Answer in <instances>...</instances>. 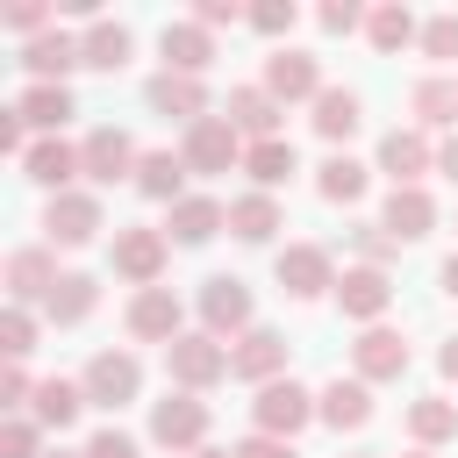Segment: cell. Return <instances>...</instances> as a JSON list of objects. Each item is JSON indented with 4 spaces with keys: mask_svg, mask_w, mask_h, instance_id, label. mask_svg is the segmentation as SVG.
I'll use <instances>...</instances> for the list:
<instances>
[{
    "mask_svg": "<svg viewBox=\"0 0 458 458\" xmlns=\"http://www.w3.org/2000/svg\"><path fill=\"white\" fill-rule=\"evenodd\" d=\"M165 372H172L186 394H200V386L229 379V344H222V336H179V344H165Z\"/></svg>",
    "mask_w": 458,
    "mask_h": 458,
    "instance_id": "obj_1",
    "label": "cell"
},
{
    "mask_svg": "<svg viewBox=\"0 0 458 458\" xmlns=\"http://www.w3.org/2000/svg\"><path fill=\"white\" fill-rule=\"evenodd\" d=\"M186 172H229V165H243V136H236V122L229 114H200L193 129H186Z\"/></svg>",
    "mask_w": 458,
    "mask_h": 458,
    "instance_id": "obj_2",
    "label": "cell"
},
{
    "mask_svg": "<svg viewBox=\"0 0 458 458\" xmlns=\"http://www.w3.org/2000/svg\"><path fill=\"white\" fill-rule=\"evenodd\" d=\"M250 415H258V429H265V437H286V444H293V429H308V422H315V394H308V386H293V379H272V386H258Z\"/></svg>",
    "mask_w": 458,
    "mask_h": 458,
    "instance_id": "obj_3",
    "label": "cell"
},
{
    "mask_svg": "<svg viewBox=\"0 0 458 458\" xmlns=\"http://www.w3.org/2000/svg\"><path fill=\"white\" fill-rule=\"evenodd\" d=\"M150 437H157L165 451H200V437H208V401L165 394V401L150 408Z\"/></svg>",
    "mask_w": 458,
    "mask_h": 458,
    "instance_id": "obj_4",
    "label": "cell"
},
{
    "mask_svg": "<svg viewBox=\"0 0 458 458\" xmlns=\"http://www.w3.org/2000/svg\"><path fill=\"white\" fill-rule=\"evenodd\" d=\"M86 401L93 408H122V401H136V386H143V365L129 358V351H100L93 365H86Z\"/></svg>",
    "mask_w": 458,
    "mask_h": 458,
    "instance_id": "obj_5",
    "label": "cell"
},
{
    "mask_svg": "<svg viewBox=\"0 0 458 458\" xmlns=\"http://www.w3.org/2000/svg\"><path fill=\"white\" fill-rule=\"evenodd\" d=\"M279 372H286V336H279V329H243L236 351H229V379H258V386H272Z\"/></svg>",
    "mask_w": 458,
    "mask_h": 458,
    "instance_id": "obj_6",
    "label": "cell"
},
{
    "mask_svg": "<svg viewBox=\"0 0 458 458\" xmlns=\"http://www.w3.org/2000/svg\"><path fill=\"white\" fill-rule=\"evenodd\" d=\"M79 165H86V179H93V186H114V179H129L143 157H136V143H129L122 129H93V136L79 143Z\"/></svg>",
    "mask_w": 458,
    "mask_h": 458,
    "instance_id": "obj_7",
    "label": "cell"
},
{
    "mask_svg": "<svg viewBox=\"0 0 458 458\" xmlns=\"http://www.w3.org/2000/svg\"><path fill=\"white\" fill-rule=\"evenodd\" d=\"M114 272L136 279V293L157 286V272H165V229H114Z\"/></svg>",
    "mask_w": 458,
    "mask_h": 458,
    "instance_id": "obj_8",
    "label": "cell"
},
{
    "mask_svg": "<svg viewBox=\"0 0 458 458\" xmlns=\"http://www.w3.org/2000/svg\"><path fill=\"white\" fill-rule=\"evenodd\" d=\"M200 322H208V336H236V329H250V286L243 279H208L200 286Z\"/></svg>",
    "mask_w": 458,
    "mask_h": 458,
    "instance_id": "obj_9",
    "label": "cell"
},
{
    "mask_svg": "<svg viewBox=\"0 0 458 458\" xmlns=\"http://www.w3.org/2000/svg\"><path fill=\"white\" fill-rule=\"evenodd\" d=\"M386 301H394V286H386V272H379V265H358V272H344V279H336V308H344L351 322H379V315H386Z\"/></svg>",
    "mask_w": 458,
    "mask_h": 458,
    "instance_id": "obj_10",
    "label": "cell"
},
{
    "mask_svg": "<svg viewBox=\"0 0 458 458\" xmlns=\"http://www.w3.org/2000/svg\"><path fill=\"white\" fill-rule=\"evenodd\" d=\"M129 336H143V344H179V301H172V286H143V293L129 301Z\"/></svg>",
    "mask_w": 458,
    "mask_h": 458,
    "instance_id": "obj_11",
    "label": "cell"
},
{
    "mask_svg": "<svg viewBox=\"0 0 458 458\" xmlns=\"http://www.w3.org/2000/svg\"><path fill=\"white\" fill-rule=\"evenodd\" d=\"M265 93H272V100H315V93H322L315 57H301V50H272V57H265Z\"/></svg>",
    "mask_w": 458,
    "mask_h": 458,
    "instance_id": "obj_12",
    "label": "cell"
},
{
    "mask_svg": "<svg viewBox=\"0 0 458 458\" xmlns=\"http://www.w3.org/2000/svg\"><path fill=\"white\" fill-rule=\"evenodd\" d=\"M429 165H437V150L422 143V129H386V143H379V172H386L394 186H415Z\"/></svg>",
    "mask_w": 458,
    "mask_h": 458,
    "instance_id": "obj_13",
    "label": "cell"
},
{
    "mask_svg": "<svg viewBox=\"0 0 458 458\" xmlns=\"http://www.w3.org/2000/svg\"><path fill=\"white\" fill-rule=\"evenodd\" d=\"M394 243H415V236H429L437 229V200L422 193V186H394L386 193V222H379Z\"/></svg>",
    "mask_w": 458,
    "mask_h": 458,
    "instance_id": "obj_14",
    "label": "cell"
},
{
    "mask_svg": "<svg viewBox=\"0 0 458 458\" xmlns=\"http://www.w3.org/2000/svg\"><path fill=\"white\" fill-rule=\"evenodd\" d=\"M279 286H286L293 301L336 286V279H329V250H322V243H286V250H279Z\"/></svg>",
    "mask_w": 458,
    "mask_h": 458,
    "instance_id": "obj_15",
    "label": "cell"
},
{
    "mask_svg": "<svg viewBox=\"0 0 458 458\" xmlns=\"http://www.w3.org/2000/svg\"><path fill=\"white\" fill-rule=\"evenodd\" d=\"M157 50H165V72H186V79H200V72L215 64V43H208L200 21H172V29L157 36Z\"/></svg>",
    "mask_w": 458,
    "mask_h": 458,
    "instance_id": "obj_16",
    "label": "cell"
},
{
    "mask_svg": "<svg viewBox=\"0 0 458 458\" xmlns=\"http://www.w3.org/2000/svg\"><path fill=\"white\" fill-rule=\"evenodd\" d=\"M43 229H50V243H93V229H100V200H93V193H57L50 215H43Z\"/></svg>",
    "mask_w": 458,
    "mask_h": 458,
    "instance_id": "obj_17",
    "label": "cell"
},
{
    "mask_svg": "<svg viewBox=\"0 0 458 458\" xmlns=\"http://www.w3.org/2000/svg\"><path fill=\"white\" fill-rule=\"evenodd\" d=\"M315 415H322L329 429H365V422H372V394H365V379H329V386L315 394Z\"/></svg>",
    "mask_w": 458,
    "mask_h": 458,
    "instance_id": "obj_18",
    "label": "cell"
},
{
    "mask_svg": "<svg viewBox=\"0 0 458 458\" xmlns=\"http://www.w3.org/2000/svg\"><path fill=\"white\" fill-rule=\"evenodd\" d=\"M229 122H236V136L272 143V136H279V100H272L265 86H236V93H229Z\"/></svg>",
    "mask_w": 458,
    "mask_h": 458,
    "instance_id": "obj_19",
    "label": "cell"
},
{
    "mask_svg": "<svg viewBox=\"0 0 458 458\" xmlns=\"http://www.w3.org/2000/svg\"><path fill=\"white\" fill-rule=\"evenodd\" d=\"M351 358H358V379H401V372H408V344H401L394 329H365V336L351 344Z\"/></svg>",
    "mask_w": 458,
    "mask_h": 458,
    "instance_id": "obj_20",
    "label": "cell"
},
{
    "mask_svg": "<svg viewBox=\"0 0 458 458\" xmlns=\"http://www.w3.org/2000/svg\"><path fill=\"white\" fill-rule=\"evenodd\" d=\"M21 64L36 72V86H64V72L79 64V43H72L64 29H50V36H29V50H21Z\"/></svg>",
    "mask_w": 458,
    "mask_h": 458,
    "instance_id": "obj_21",
    "label": "cell"
},
{
    "mask_svg": "<svg viewBox=\"0 0 458 458\" xmlns=\"http://www.w3.org/2000/svg\"><path fill=\"white\" fill-rule=\"evenodd\" d=\"M150 107H157V114H179V122L193 129V122L208 114V93H200V79H186V72H157V79H150Z\"/></svg>",
    "mask_w": 458,
    "mask_h": 458,
    "instance_id": "obj_22",
    "label": "cell"
},
{
    "mask_svg": "<svg viewBox=\"0 0 458 458\" xmlns=\"http://www.w3.org/2000/svg\"><path fill=\"white\" fill-rule=\"evenodd\" d=\"M57 279H64V272L50 265V250H14V258H7V293H14V308H21V301H50Z\"/></svg>",
    "mask_w": 458,
    "mask_h": 458,
    "instance_id": "obj_23",
    "label": "cell"
},
{
    "mask_svg": "<svg viewBox=\"0 0 458 458\" xmlns=\"http://www.w3.org/2000/svg\"><path fill=\"white\" fill-rule=\"evenodd\" d=\"M72 172H86V165H79V150H72V143H57V136L29 143V157H21V179H36V186H57V193H64V179H72Z\"/></svg>",
    "mask_w": 458,
    "mask_h": 458,
    "instance_id": "obj_24",
    "label": "cell"
},
{
    "mask_svg": "<svg viewBox=\"0 0 458 458\" xmlns=\"http://www.w3.org/2000/svg\"><path fill=\"white\" fill-rule=\"evenodd\" d=\"M243 172L258 179V193H272V186H286V179L301 172V157H293L286 136H272V143H250V150H243Z\"/></svg>",
    "mask_w": 458,
    "mask_h": 458,
    "instance_id": "obj_25",
    "label": "cell"
},
{
    "mask_svg": "<svg viewBox=\"0 0 458 458\" xmlns=\"http://www.w3.org/2000/svg\"><path fill=\"white\" fill-rule=\"evenodd\" d=\"M79 64H93V72H122V64H129V29H122V21H93V29L79 36Z\"/></svg>",
    "mask_w": 458,
    "mask_h": 458,
    "instance_id": "obj_26",
    "label": "cell"
},
{
    "mask_svg": "<svg viewBox=\"0 0 458 458\" xmlns=\"http://www.w3.org/2000/svg\"><path fill=\"white\" fill-rule=\"evenodd\" d=\"M136 186L150 193V200H186L179 186H186V157H172V150H143V165H136Z\"/></svg>",
    "mask_w": 458,
    "mask_h": 458,
    "instance_id": "obj_27",
    "label": "cell"
},
{
    "mask_svg": "<svg viewBox=\"0 0 458 458\" xmlns=\"http://www.w3.org/2000/svg\"><path fill=\"white\" fill-rule=\"evenodd\" d=\"M222 222H229V208H222V200H208V193H186V200L172 208V236H179V243H208Z\"/></svg>",
    "mask_w": 458,
    "mask_h": 458,
    "instance_id": "obj_28",
    "label": "cell"
},
{
    "mask_svg": "<svg viewBox=\"0 0 458 458\" xmlns=\"http://www.w3.org/2000/svg\"><path fill=\"white\" fill-rule=\"evenodd\" d=\"M29 408H36V422H43V429H72V422H79V408H86V386H72V379H43Z\"/></svg>",
    "mask_w": 458,
    "mask_h": 458,
    "instance_id": "obj_29",
    "label": "cell"
},
{
    "mask_svg": "<svg viewBox=\"0 0 458 458\" xmlns=\"http://www.w3.org/2000/svg\"><path fill=\"white\" fill-rule=\"evenodd\" d=\"M351 129H358V93H344V86H322V93H315V136L344 143Z\"/></svg>",
    "mask_w": 458,
    "mask_h": 458,
    "instance_id": "obj_30",
    "label": "cell"
},
{
    "mask_svg": "<svg viewBox=\"0 0 458 458\" xmlns=\"http://www.w3.org/2000/svg\"><path fill=\"white\" fill-rule=\"evenodd\" d=\"M229 229H236L243 243H265V236L279 229V200H272V193H243V200H229Z\"/></svg>",
    "mask_w": 458,
    "mask_h": 458,
    "instance_id": "obj_31",
    "label": "cell"
},
{
    "mask_svg": "<svg viewBox=\"0 0 458 458\" xmlns=\"http://www.w3.org/2000/svg\"><path fill=\"white\" fill-rule=\"evenodd\" d=\"M93 301H100V286H93L86 272H64V279L50 286V301H43V308H50V322H86V315H93Z\"/></svg>",
    "mask_w": 458,
    "mask_h": 458,
    "instance_id": "obj_32",
    "label": "cell"
},
{
    "mask_svg": "<svg viewBox=\"0 0 458 458\" xmlns=\"http://www.w3.org/2000/svg\"><path fill=\"white\" fill-rule=\"evenodd\" d=\"M408 429H415V444H444V437H458V401L422 394V401L408 408Z\"/></svg>",
    "mask_w": 458,
    "mask_h": 458,
    "instance_id": "obj_33",
    "label": "cell"
},
{
    "mask_svg": "<svg viewBox=\"0 0 458 458\" xmlns=\"http://www.w3.org/2000/svg\"><path fill=\"white\" fill-rule=\"evenodd\" d=\"M415 122L422 129H451L458 122V79H422L415 86Z\"/></svg>",
    "mask_w": 458,
    "mask_h": 458,
    "instance_id": "obj_34",
    "label": "cell"
},
{
    "mask_svg": "<svg viewBox=\"0 0 458 458\" xmlns=\"http://www.w3.org/2000/svg\"><path fill=\"white\" fill-rule=\"evenodd\" d=\"M365 36H372V50H379V57H394V50H408V43H415V14H408V7H372Z\"/></svg>",
    "mask_w": 458,
    "mask_h": 458,
    "instance_id": "obj_35",
    "label": "cell"
},
{
    "mask_svg": "<svg viewBox=\"0 0 458 458\" xmlns=\"http://www.w3.org/2000/svg\"><path fill=\"white\" fill-rule=\"evenodd\" d=\"M14 107H21V122H36V129H64V122H72V93H64V86H29Z\"/></svg>",
    "mask_w": 458,
    "mask_h": 458,
    "instance_id": "obj_36",
    "label": "cell"
},
{
    "mask_svg": "<svg viewBox=\"0 0 458 458\" xmlns=\"http://www.w3.org/2000/svg\"><path fill=\"white\" fill-rule=\"evenodd\" d=\"M315 186H322V200H358L365 193V165L358 157H322V172H315Z\"/></svg>",
    "mask_w": 458,
    "mask_h": 458,
    "instance_id": "obj_37",
    "label": "cell"
},
{
    "mask_svg": "<svg viewBox=\"0 0 458 458\" xmlns=\"http://www.w3.org/2000/svg\"><path fill=\"white\" fill-rule=\"evenodd\" d=\"M0 351H7L14 365L36 351V322H29V308H7V315H0Z\"/></svg>",
    "mask_w": 458,
    "mask_h": 458,
    "instance_id": "obj_38",
    "label": "cell"
},
{
    "mask_svg": "<svg viewBox=\"0 0 458 458\" xmlns=\"http://www.w3.org/2000/svg\"><path fill=\"white\" fill-rule=\"evenodd\" d=\"M293 21H301L293 0H265V7H250V29H258V36H286Z\"/></svg>",
    "mask_w": 458,
    "mask_h": 458,
    "instance_id": "obj_39",
    "label": "cell"
},
{
    "mask_svg": "<svg viewBox=\"0 0 458 458\" xmlns=\"http://www.w3.org/2000/svg\"><path fill=\"white\" fill-rule=\"evenodd\" d=\"M422 50L444 64V57H458V14H437L429 29H422Z\"/></svg>",
    "mask_w": 458,
    "mask_h": 458,
    "instance_id": "obj_40",
    "label": "cell"
},
{
    "mask_svg": "<svg viewBox=\"0 0 458 458\" xmlns=\"http://www.w3.org/2000/svg\"><path fill=\"white\" fill-rule=\"evenodd\" d=\"M0 458H36V422H21V415H14V422L0 429Z\"/></svg>",
    "mask_w": 458,
    "mask_h": 458,
    "instance_id": "obj_41",
    "label": "cell"
},
{
    "mask_svg": "<svg viewBox=\"0 0 458 458\" xmlns=\"http://www.w3.org/2000/svg\"><path fill=\"white\" fill-rule=\"evenodd\" d=\"M0 401H7V408H21V401H36V386H29V372H21L14 358H7V372H0Z\"/></svg>",
    "mask_w": 458,
    "mask_h": 458,
    "instance_id": "obj_42",
    "label": "cell"
},
{
    "mask_svg": "<svg viewBox=\"0 0 458 458\" xmlns=\"http://www.w3.org/2000/svg\"><path fill=\"white\" fill-rule=\"evenodd\" d=\"M236 458H293V444H286V437H265V429H258V437H243V444H236Z\"/></svg>",
    "mask_w": 458,
    "mask_h": 458,
    "instance_id": "obj_43",
    "label": "cell"
},
{
    "mask_svg": "<svg viewBox=\"0 0 458 458\" xmlns=\"http://www.w3.org/2000/svg\"><path fill=\"white\" fill-rule=\"evenodd\" d=\"M86 458H136V444H129L122 429H100V437L86 444Z\"/></svg>",
    "mask_w": 458,
    "mask_h": 458,
    "instance_id": "obj_44",
    "label": "cell"
},
{
    "mask_svg": "<svg viewBox=\"0 0 458 458\" xmlns=\"http://www.w3.org/2000/svg\"><path fill=\"white\" fill-rule=\"evenodd\" d=\"M322 29H329V36H351V29H358V7H351V0H329V7H322Z\"/></svg>",
    "mask_w": 458,
    "mask_h": 458,
    "instance_id": "obj_45",
    "label": "cell"
},
{
    "mask_svg": "<svg viewBox=\"0 0 458 458\" xmlns=\"http://www.w3.org/2000/svg\"><path fill=\"white\" fill-rule=\"evenodd\" d=\"M0 150H7V157H29V143H21V107L0 114Z\"/></svg>",
    "mask_w": 458,
    "mask_h": 458,
    "instance_id": "obj_46",
    "label": "cell"
},
{
    "mask_svg": "<svg viewBox=\"0 0 458 458\" xmlns=\"http://www.w3.org/2000/svg\"><path fill=\"white\" fill-rule=\"evenodd\" d=\"M193 21H200V29H222V21H236V0H200V7H193Z\"/></svg>",
    "mask_w": 458,
    "mask_h": 458,
    "instance_id": "obj_47",
    "label": "cell"
},
{
    "mask_svg": "<svg viewBox=\"0 0 458 458\" xmlns=\"http://www.w3.org/2000/svg\"><path fill=\"white\" fill-rule=\"evenodd\" d=\"M43 21H50V7H36V0H21V7H7V29H29V36H36Z\"/></svg>",
    "mask_w": 458,
    "mask_h": 458,
    "instance_id": "obj_48",
    "label": "cell"
},
{
    "mask_svg": "<svg viewBox=\"0 0 458 458\" xmlns=\"http://www.w3.org/2000/svg\"><path fill=\"white\" fill-rule=\"evenodd\" d=\"M358 250H365V258H372V265H379V258H386V250H394V236H386V229H358Z\"/></svg>",
    "mask_w": 458,
    "mask_h": 458,
    "instance_id": "obj_49",
    "label": "cell"
},
{
    "mask_svg": "<svg viewBox=\"0 0 458 458\" xmlns=\"http://www.w3.org/2000/svg\"><path fill=\"white\" fill-rule=\"evenodd\" d=\"M437 172H444V179H458V136H444V143H437Z\"/></svg>",
    "mask_w": 458,
    "mask_h": 458,
    "instance_id": "obj_50",
    "label": "cell"
},
{
    "mask_svg": "<svg viewBox=\"0 0 458 458\" xmlns=\"http://www.w3.org/2000/svg\"><path fill=\"white\" fill-rule=\"evenodd\" d=\"M437 372H444V379H458V336H451V344L437 351Z\"/></svg>",
    "mask_w": 458,
    "mask_h": 458,
    "instance_id": "obj_51",
    "label": "cell"
},
{
    "mask_svg": "<svg viewBox=\"0 0 458 458\" xmlns=\"http://www.w3.org/2000/svg\"><path fill=\"white\" fill-rule=\"evenodd\" d=\"M444 293H451V301H458V250H451V258H444Z\"/></svg>",
    "mask_w": 458,
    "mask_h": 458,
    "instance_id": "obj_52",
    "label": "cell"
},
{
    "mask_svg": "<svg viewBox=\"0 0 458 458\" xmlns=\"http://www.w3.org/2000/svg\"><path fill=\"white\" fill-rule=\"evenodd\" d=\"M186 458H236V451H208V444H200V451H186Z\"/></svg>",
    "mask_w": 458,
    "mask_h": 458,
    "instance_id": "obj_53",
    "label": "cell"
},
{
    "mask_svg": "<svg viewBox=\"0 0 458 458\" xmlns=\"http://www.w3.org/2000/svg\"><path fill=\"white\" fill-rule=\"evenodd\" d=\"M408 458H429V451H408Z\"/></svg>",
    "mask_w": 458,
    "mask_h": 458,
    "instance_id": "obj_54",
    "label": "cell"
},
{
    "mask_svg": "<svg viewBox=\"0 0 458 458\" xmlns=\"http://www.w3.org/2000/svg\"><path fill=\"white\" fill-rule=\"evenodd\" d=\"M57 458H64V451H57Z\"/></svg>",
    "mask_w": 458,
    "mask_h": 458,
    "instance_id": "obj_55",
    "label": "cell"
}]
</instances>
